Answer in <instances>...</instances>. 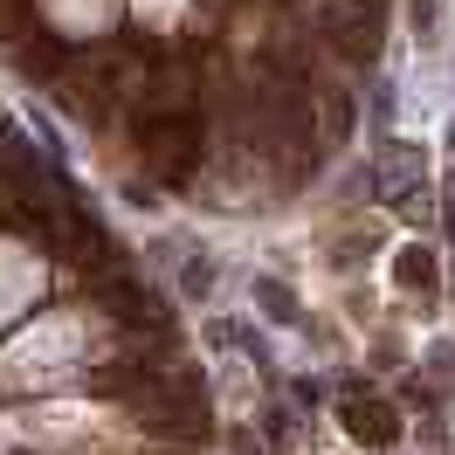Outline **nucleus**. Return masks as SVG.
I'll return each instance as SVG.
<instances>
[{
    "label": "nucleus",
    "instance_id": "nucleus-1",
    "mask_svg": "<svg viewBox=\"0 0 455 455\" xmlns=\"http://www.w3.org/2000/svg\"><path fill=\"white\" fill-rule=\"evenodd\" d=\"M339 421H345V435H352V442H366V449L400 442V414L379 394H366V387H345V394H339Z\"/></svg>",
    "mask_w": 455,
    "mask_h": 455
},
{
    "label": "nucleus",
    "instance_id": "nucleus-5",
    "mask_svg": "<svg viewBox=\"0 0 455 455\" xmlns=\"http://www.w3.org/2000/svg\"><path fill=\"white\" fill-rule=\"evenodd\" d=\"M290 435H297L290 407H269V414H262V442H269V449H290Z\"/></svg>",
    "mask_w": 455,
    "mask_h": 455
},
{
    "label": "nucleus",
    "instance_id": "nucleus-7",
    "mask_svg": "<svg viewBox=\"0 0 455 455\" xmlns=\"http://www.w3.org/2000/svg\"><path fill=\"white\" fill-rule=\"evenodd\" d=\"M290 400H297V407H317V400H324V387H317V379H297V387H290Z\"/></svg>",
    "mask_w": 455,
    "mask_h": 455
},
{
    "label": "nucleus",
    "instance_id": "nucleus-4",
    "mask_svg": "<svg viewBox=\"0 0 455 455\" xmlns=\"http://www.w3.org/2000/svg\"><path fill=\"white\" fill-rule=\"evenodd\" d=\"M180 290L207 304V297H214V262H207V256H187V269H180Z\"/></svg>",
    "mask_w": 455,
    "mask_h": 455
},
{
    "label": "nucleus",
    "instance_id": "nucleus-8",
    "mask_svg": "<svg viewBox=\"0 0 455 455\" xmlns=\"http://www.w3.org/2000/svg\"><path fill=\"white\" fill-rule=\"evenodd\" d=\"M449 152H455V117H449Z\"/></svg>",
    "mask_w": 455,
    "mask_h": 455
},
{
    "label": "nucleus",
    "instance_id": "nucleus-2",
    "mask_svg": "<svg viewBox=\"0 0 455 455\" xmlns=\"http://www.w3.org/2000/svg\"><path fill=\"white\" fill-rule=\"evenodd\" d=\"M400 290H414L421 304H435L442 269H435V249H427V242H407V249H400Z\"/></svg>",
    "mask_w": 455,
    "mask_h": 455
},
{
    "label": "nucleus",
    "instance_id": "nucleus-3",
    "mask_svg": "<svg viewBox=\"0 0 455 455\" xmlns=\"http://www.w3.org/2000/svg\"><path fill=\"white\" fill-rule=\"evenodd\" d=\"M249 297H256L262 317H276V324H297V317H304V304H297V290H290L283 276H256V283H249Z\"/></svg>",
    "mask_w": 455,
    "mask_h": 455
},
{
    "label": "nucleus",
    "instance_id": "nucleus-6",
    "mask_svg": "<svg viewBox=\"0 0 455 455\" xmlns=\"http://www.w3.org/2000/svg\"><path fill=\"white\" fill-rule=\"evenodd\" d=\"M407 21L421 28V42H435V0H407Z\"/></svg>",
    "mask_w": 455,
    "mask_h": 455
}]
</instances>
